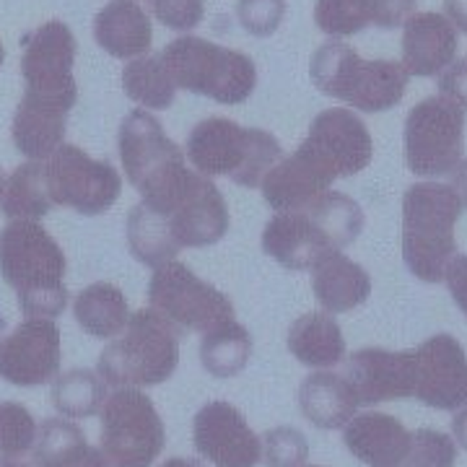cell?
Segmentation results:
<instances>
[{"label":"cell","mask_w":467,"mask_h":467,"mask_svg":"<svg viewBox=\"0 0 467 467\" xmlns=\"http://www.w3.org/2000/svg\"><path fill=\"white\" fill-rule=\"evenodd\" d=\"M180 333L153 309H140L99 353L97 374L112 387H153L167 382L180 364Z\"/></svg>","instance_id":"cell-7"},{"label":"cell","mask_w":467,"mask_h":467,"mask_svg":"<svg viewBox=\"0 0 467 467\" xmlns=\"http://www.w3.org/2000/svg\"><path fill=\"white\" fill-rule=\"evenodd\" d=\"M462 202L450 184L416 182L402 198V260L423 284L444 281L457 254V221Z\"/></svg>","instance_id":"cell-4"},{"label":"cell","mask_w":467,"mask_h":467,"mask_svg":"<svg viewBox=\"0 0 467 467\" xmlns=\"http://www.w3.org/2000/svg\"><path fill=\"white\" fill-rule=\"evenodd\" d=\"M333 182L335 180L325 169L317 167L306 153L296 149L294 156L278 161L267 171L260 187H263V198L273 211L294 213L306 208L322 192H327Z\"/></svg>","instance_id":"cell-22"},{"label":"cell","mask_w":467,"mask_h":467,"mask_svg":"<svg viewBox=\"0 0 467 467\" xmlns=\"http://www.w3.org/2000/svg\"><path fill=\"white\" fill-rule=\"evenodd\" d=\"M457 29L444 14L416 11L402 24V67L408 76L431 78L457 60Z\"/></svg>","instance_id":"cell-20"},{"label":"cell","mask_w":467,"mask_h":467,"mask_svg":"<svg viewBox=\"0 0 467 467\" xmlns=\"http://www.w3.org/2000/svg\"><path fill=\"white\" fill-rule=\"evenodd\" d=\"M3 60H5V50H3V42H0V66H3Z\"/></svg>","instance_id":"cell-50"},{"label":"cell","mask_w":467,"mask_h":467,"mask_svg":"<svg viewBox=\"0 0 467 467\" xmlns=\"http://www.w3.org/2000/svg\"><path fill=\"white\" fill-rule=\"evenodd\" d=\"M125 97L146 109H167L177 97V86L159 55H143L122 70Z\"/></svg>","instance_id":"cell-33"},{"label":"cell","mask_w":467,"mask_h":467,"mask_svg":"<svg viewBox=\"0 0 467 467\" xmlns=\"http://www.w3.org/2000/svg\"><path fill=\"white\" fill-rule=\"evenodd\" d=\"M465 109L447 97L418 101L405 117V164L418 177H441L462 161Z\"/></svg>","instance_id":"cell-10"},{"label":"cell","mask_w":467,"mask_h":467,"mask_svg":"<svg viewBox=\"0 0 467 467\" xmlns=\"http://www.w3.org/2000/svg\"><path fill=\"white\" fill-rule=\"evenodd\" d=\"M444 11L451 26L467 34V0H444Z\"/></svg>","instance_id":"cell-44"},{"label":"cell","mask_w":467,"mask_h":467,"mask_svg":"<svg viewBox=\"0 0 467 467\" xmlns=\"http://www.w3.org/2000/svg\"><path fill=\"white\" fill-rule=\"evenodd\" d=\"M63 358L60 330L52 319L29 317L0 340V379L36 387L57 377Z\"/></svg>","instance_id":"cell-16"},{"label":"cell","mask_w":467,"mask_h":467,"mask_svg":"<svg viewBox=\"0 0 467 467\" xmlns=\"http://www.w3.org/2000/svg\"><path fill=\"white\" fill-rule=\"evenodd\" d=\"M301 467H322V465H301Z\"/></svg>","instance_id":"cell-51"},{"label":"cell","mask_w":467,"mask_h":467,"mask_svg":"<svg viewBox=\"0 0 467 467\" xmlns=\"http://www.w3.org/2000/svg\"><path fill=\"white\" fill-rule=\"evenodd\" d=\"M76 322L84 327V333L94 337H117L128 325V299L112 284H91L84 288L73 304Z\"/></svg>","instance_id":"cell-30"},{"label":"cell","mask_w":467,"mask_h":467,"mask_svg":"<svg viewBox=\"0 0 467 467\" xmlns=\"http://www.w3.org/2000/svg\"><path fill=\"white\" fill-rule=\"evenodd\" d=\"M444 281L450 285V294L454 304L465 312L467 317V254H454L447 265Z\"/></svg>","instance_id":"cell-42"},{"label":"cell","mask_w":467,"mask_h":467,"mask_svg":"<svg viewBox=\"0 0 467 467\" xmlns=\"http://www.w3.org/2000/svg\"><path fill=\"white\" fill-rule=\"evenodd\" d=\"M346 379L353 387L358 405L408 400L416 387L413 350L361 348L350 356Z\"/></svg>","instance_id":"cell-18"},{"label":"cell","mask_w":467,"mask_h":467,"mask_svg":"<svg viewBox=\"0 0 467 467\" xmlns=\"http://www.w3.org/2000/svg\"><path fill=\"white\" fill-rule=\"evenodd\" d=\"M94 39L117 60H135L150 50L149 14L135 0H109L94 18Z\"/></svg>","instance_id":"cell-23"},{"label":"cell","mask_w":467,"mask_h":467,"mask_svg":"<svg viewBox=\"0 0 467 467\" xmlns=\"http://www.w3.org/2000/svg\"><path fill=\"white\" fill-rule=\"evenodd\" d=\"M312 81L322 94L340 99L358 112H387L400 104L408 88V70L398 60H364L346 42H325L309 63Z\"/></svg>","instance_id":"cell-6"},{"label":"cell","mask_w":467,"mask_h":467,"mask_svg":"<svg viewBox=\"0 0 467 467\" xmlns=\"http://www.w3.org/2000/svg\"><path fill=\"white\" fill-rule=\"evenodd\" d=\"M101 447L109 467H150L167 431L156 405L138 387H119L101 405Z\"/></svg>","instance_id":"cell-9"},{"label":"cell","mask_w":467,"mask_h":467,"mask_svg":"<svg viewBox=\"0 0 467 467\" xmlns=\"http://www.w3.org/2000/svg\"><path fill=\"white\" fill-rule=\"evenodd\" d=\"M150 309L177 330L205 333L218 322L234 319V304L218 288L201 281L182 263L156 267L149 285Z\"/></svg>","instance_id":"cell-11"},{"label":"cell","mask_w":467,"mask_h":467,"mask_svg":"<svg viewBox=\"0 0 467 467\" xmlns=\"http://www.w3.org/2000/svg\"><path fill=\"white\" fill-rule=\"evenodd\" d=\"M128 247L138 263L149 267H161L174 260L182 250L171 234L167 216L146 202H138L128 216Z\"/></svg>","instance_id":"cell-28"},{"label":"cell","mask_w":467,"mask_h":467,"mask_svg":"<svg viewBox=\"0 0 467 467\" xmlns=\"http://www.w3.org/2000/svg\"><path fill=\"white\" fill-rule=\"evenodd\" d=\"M184 156L202 177H229L242 187H260L281 161L284 149L265 130L242 128L226 117H208L190 130Z\"/></svg>","instance_id":"cell-5"},{"label":"cell","mask_w":467,"mask_h":467,"mask_svg":"<svg viewBox=\"0 0 467 467\" xmlns=\"http://www.w3.org/2000/svg\"><path fill=\"white\" fill-rule=\"evenodd\" d=\"M343 441L367 467H405L410 451V431L389 413H364L346 423Z\"/></svg>","instance_id":"cell-21"},{"label":"cell","mask_w":467,"mask_h":467,"mask_svg":"<svg viewBox=\"0 0 467 467\" xmlns=\"http://www.w3.org/2000/svg\"><path fill=\"white\" fill-rule=\"evenodd\" d=\"M55 205L47 190V171L45 161H29L14 169V174L5 180L3 198H0V211L8 218H42L50 213Z\"/></svg>","instance_id":"cell-31"},{"label":"cell","mask_w":467,"mask_h":467,"mask_svg":"<svg viewBox=\"0 0 467 467\" xmlns=\"http://www.w3.org/2000/svg\"><path fill=\"white\" fill-rule=\"evenodd\" d=\"M36 420L18 402H0V457L21 460L34 450L36 441Z\"/></svg>","instance_id":"cell-35"},{"label":"cell","mask_w":467,"mask_h":467,"mask_svg":"<svg viewBox=\"0 0 467 467\" xmlns=\"http://www.w3.org/2000/svg\"><path fill=\"white\" fill-rule=\"evenodd\" d=\"M164 213V211H161ZM180 247H211L229 232V208L211 177L195 171L177 205L164 213Z\"/></svg>","instance_id":"cell-19"},{"label":"cell","mask_w":467,"mask_h":467,"mask_svg":"<svg viewBox=\"0 0 467 467\" xmlns=\"http://www.w3.org/2000/svg\"><path fill=\"white\" fill-rule=\"evenodd\" d=\"M312 288L319 306L327 315H343L368 299L371 278L358 263L340 252H333L312 267Z\"/></svg>","instance_id":"cell-25"},{"label":"cell","mask_w":467,"mask_h":467,"mask_svg":"<svg viewBox=\"0 0 467 467\" xmlns=\"http://www.w3.org/2000/svg\"><path fill=\"white\" fill-rule=\"evenodd\" d=\"M465 63H467V57H465Z\"/></svg>","instance_id":"cell-52"},{"label":"cell","mask_w":467,"mask_h":467,"mask_svg":"<svg viewBox=\"0 0 467 467\" xmlns=\"http://www.w3.org/2000/svg\"><path fill=\"white\" fill-rule=\"evenodd\" d=\"M288 350L309 368H333L346 356V337L340 325L327 312L299 317L288 330Z\"/></svg>","instance_id":"cell-27"},{"label":"cell","mask_w":467,"mask_h":467,"mask_svg":"<svg viewBox=\"0 0 467 467\" xmlns=\"http://www.w3.org/2000/svg\"><path fill=\"white\" fill-rule=\"evenodd\" d=\"M76 36L63 21H47L24 36L21 76L34 99L50 101L73 109L78 99V86L73 78Z\"/></svg>","instance_id":"cell-12"},{"label":"cell","mask_w":467,"mask_h":467,"mask_svg":"<svg viewBox=\"0 0 467 467\" xmlns=\"http://www.w3.org/2000/svg\"><path fill=\"white\" fill-rule=\"evenodd\" d=\"M119 159L128 182L156 211H171L190 187L195 171L187 169L184 150L169 140L161 122L146 109H135L119 125Z\"/></svg>","instance_id":"cell-3"},{"label":"cell","mask_w":467,"mask_h":467,"mask_svg":"<svg viewBox=\"0 0 467 467\" xmlns=\"http://www.w3.org/2000/svg\"><path fill=\"white\" fill-rule=\"evenodd\" d=\"M159 57L177 88L202 94L218 104H242L257 86V67L250 55L202 36L171 39Z\"/></svg>","instance_id":"cell-8"},{"label":"cell","mask_w":467,"mask_h":467,"mask_svg":"<svg viewBox=\"0 0 467 467\" xmlns=\"http://www.w3.org/2000/svg\"><path fill=\"white\" fill-rule=\"evenodd\" d=\"M67 112L70 109L66 107L24 94L14 115V128H11L16 149L32 161H47L52 153L66 143Z\"/></svg>","instance_id":"cell-24"},{"label":"cell","mask_w":467,"mask_h":467,"mask_svg":"<svg viewBox=\"0 0 467 467\" xmlns=\"http://www.w3.org/2000/svg\"><path fill=\"white\" fill-rule=\"evenodd\" d=\"M153 16L159 18L167 29L190 32L202 21V0H146Z\"/></svg>","instance_id":"cell-39"},{"label":"cell","mask_w":467,"mask_h":467,"mask_svg":"<svg viewBox=\"0 0 467 467\" xmlns=\"http://www.w3.org/2000/svg\"><path fill=\"white\" fill-rule=\"evenodd\" d=\"M0 467H32V465H26V462H21V460H5V457H0Z\"/></svg>","instance_id":"cell-48"},{"label":"cell","mask_w":467,"mask_h":467,"mask_svg":"<svg viewBox=\"0 0 467 467\" xmlns=\"http://www.w3.org/2000/svg\"><path fill=\"white\" fill-rule=\"evenodd\" d=\"M416 14V0H374V26L398 29Z\"/></svg>","instance_id":"cell-40"},{"label":"cell","mask_w":467,"mask_h":467,"mask_svg":"<svg viewBox=\"0 0 467 467\" xmlns=\"http://www.w3.org/2000/svg\"><path fill=\"white\" fill-rule=\"evenodd\" d=\"M299 408L309 423L322 431L346 429L358 410V398L346 377L333 371L309 374L299 387Z\"/></svg>","instance_id":"cell-26"},{"label":"cell","mask_w":467,"mask_h":467,"mask_svg":"<svg viewBox=\"0 0 467 467\" xmlns=\"http://www.w3.org/2000/svg\"><path fill=\"white\" fill-rule=\"evenodd\" d=\"M236 16L252 36L265 39L281 26L285 16V0H239Z\"/></svg>","instance_id":"cell-38"},{"label":"cell","mask_w":467,"mask_h":467,"mask_svg":"<svg viewBox=\"0 0 467 467\" xmlns=\"http://www.w3.org/2000/svg\"><path fill=\"white\" fill-rule=\"evenodd\" d=\"M299 150L333 180H340L353 177L371 164L374 140L364 119L353 109H325L312 119V128L301 140Z\"/></svg>","instance_id":"cell-14"},{"label":"cell","mask_w":467,"mask_h":467,"mask_svg":"<svg viewBox=\"0 0 467 467\" xmlns=\"http://www.w3.org/2000/svg\"><path fill=\"white\" fill-rule=\"evenodd\" d=\"M413 398L436 410H457L467 402V356L457 337L439 333L413 348Z\"/></svg>","instance_id":"cell-17"},{"label":"cell","mask_w":467,"mask_h":467,"mask_svg":"<svg viewBox=\"0 0 467 467\" xmlns=\"http://www.w3.org/2000/svg\"><path fill=\"white\" fill-rule=\"evenodd\" d=\"M47 190L55 205L73 208L84 216H99L119 198L122 177L109 161L91 159L78 146L63 143L45 161Z\"/></svg>","instance_id":"cell-13"},{"label":"cell","mask_w":467,"mask_h":467,"mask_svg":"<svg viewBox=\"0 0 467 467\" xmlns=\"http://www.w3.org/2000/svg\"><path fill=\"white\" fill-rule=\"evenodd\" d=\"M361 232V205L343 192L327 190L301 211L270 218L263 232V250L288 270H309L325 254L346 250Z\"/></svg>","instance_id":"cell-1"},{"label":"cell","mask_w":467,"mask_h":467,"mask_svg":"<svg viewBox=\"0 0 467 467\" xmlns=\"http://www.w3.org/2000/svg\"><path fill=\"white\" fill-rule=\"evenodd\" d=\"M263 460L267 467H301L306 465L309 444L306 436L294 426L270 429L263 439Z\"/></svg>","instance_id":"cell-37"},{"label":"cell","mask_w":467,"mask_h":467,"mask_svg":"<svg viewBox=\"0 0 467 467\" xmlns=\"http://www.w3.org/2000/svg\"><path fill=\"white\" fill-rule=\"evenodd\" d=\"M45 467H109L107 462V457H104V451L97 450V447H91L88 441H86L84 447H78V450H73L66 457H60V460H55L50 465Z\"/></svg>","instance_id":"cell-43"},{"label":"cell","mask_w":467,"mask_h":467,"mask_svg":"<svg viewBox=\"0 0 467 467\" xmlns=\"http://www.w3.org/2000/svg\"><path fill=\"white\" fill-rule=\"evenodd\" d=\"M451 439L457 441V447L467 451V402L457 410V416L451 418Z\"/></svg>","instance_id":"cell-46"},{"label":"cell","mask_w":467,"mask_h":467,"mask_svg":"<svg viewBox=\"0 0 467 467\" xmlns=\"http://www.w3.org/2000/svg\"><path fill=\"white\" fill-rule=\"evenodd\" d=\"M252 356V335L244 325L226 319L202 333L201 364L216 379H232L242 374Z\"/></svg>","instance_id":"cell-29"},{"label":"cell","mask_w":467,"mask_h":467,"mask_svg":"<svg viewBox=\"0 0 467 467\" xmlns=\"http://www.w3.org/2000/svg\"><path fill=\"white\" fill-rule=\"evenodd\" d=\"M439 88L441 97L454 101L460 109L467 112V63L465 60H454L447 70L439 73Z\"/></svg>","instance_id":"cell-41"},{"label":"cell","mask_w":467,"mask_h":467,"mask_svg":"<svg viewBox=\"0 0 467 467\" xmlns=\"http://www.w3.org/2000/svg\"><path fill=\"white\" fill-rule=\"evenodd\" d=\"M451 182L450 187L454 190V195L460 198V202H462V208H467V159H462L457 167L451 169Z\"/></svg>","instance_id":"cell-45"},{"label":"cell","mask_w":467,"mask_h":467,"mask_svg":"<svg viewBox=\"0 0 467 467\" xmlns=\"http://www.w3.org/2000/svg\"><path fill=\"white\" fill-rule=\"evenodd\" d=\"M315 21L330 36H353L374 26V0H317Z\"/></svg>","instance_id":"cell-34"},{"label":"cell","mask_w":467,"mask_h":467,"mask_svg":"<svg viewBox=\"0 0 467 467\" xmlns=\"http://www.w3.org/2000/svg\"><path fill=\"white\" fill-rule=\"evenodd\" d=\"M0 275L26 317L52 319L67 306L66 254L36 221L16 218L0 232Z\"/></svg>","instance_id":"cell-2"},{"label":"cell","mask_w":467,"mask_h":467,"mask_svg":"<svg viewBox=\"0 0 467 467\" xmlns=\"http://www.w3.org/2000/svg\"><path fill=\"white\" fill-rule=\"evenodd\" d=\"M3 187H5V177H3V169H0V198H3Z\"/></svg>","instance_id":"cell-49"},{"label":"cell","mask_w":467,"mask_h":467,"mask_svg":"<svg viewBox=\"0 0 467 467\" xmlns=\"http://www.w3.org/2000/svg\"><path fill=\"white\" fill-rule=\"evenodd\" d=\"M457 441L444 431L418 429L410 434V451L405 467H454Z\"/></svg>","instance_id":"cell-36"},{"label":"cell","mask_w":467,"mask_h":467,"mask_svg":"<svg viewBox=\"0 0 467 467\" xmlns=\"http://www.w3.org/2000/svg\"><path fill=\"white\" fill-rule=\"evenodd\" d=\"M192 444L213 467H254L263 460V441L244 413L226 400H211L192 420Z\"/></svg>","instance_id":"cell-15"},{"label":"cell","mask_w":467,"mask_h":467,"mask_svg":"<svg viewBox=\"0 0 467 467\" xmlns=\"http://www.w3.org/2000/svg\"><path fill=\"white\" fill-rule=\"evenodd\" d=\"M161 467H202L201 462H195V460H184V457H171L167 460Z\"/></svg>","instance_id":"cell-47"},{"label":"cell","mask_w":467,"mask_h":467,"mask_svg":"<svg viewBox=\"0 0 467 467\" xmlns=\"http://www.w3.org/2000/svg\"><path fill=\"white\" fill-rule=\"evenodd\" d=\"M50 400L63 418L97 416L107 400V382L91 368H70L55 377Z\"/></svg>","instance_id":"cell-32"}]
</instances>
